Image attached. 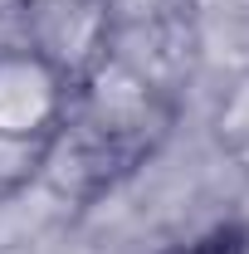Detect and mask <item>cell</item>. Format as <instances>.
I'll use <instances>...</instances> for the list:
<instances>
[{
    "mask_svg": "<svg viewBox=\"0 0 249 254\" xmlns=\"http://www.w3.org/2000/svg\"><path fill=\"white\" fill-rule=\"evenodd\" d=\"M195 20L186 0H152L147 10L103 20L88 59L78 64L68 103L39 161L59 190L98 195L156 152L186 98Z\"/></svg>",
    "mask_w": 249,
    "mask_h": 254,
    "instance_id": "6da1fadb",
    "label": "cell"
},
{
    "mask_svg": "<svg viewBox=\"0 0 249 254\" xmlns=\"http://www.w3.org/2000/svg\"><path fill=\"white\" fill-rule=\"evenodd\" d=\"M68 64H59L39 44H15L0 49V137L10 142H34L44 152V142L54 137L68 103Z\"/></svg>",
    "mask_w": 249,
    "mask_h": 254,
    "instance_id": "7a4b0ae2",
    "label": "cell"
},
{
    "mask_svg": "<svg viewBox=\"0 0 249 254\" xmlns=\"http://www.w3.org/2000/svg\"><path fill=\"white\" fill-rule=\"evenodd\" d=\"M156 254H249V230L245 225H210L205 235L181 240V245H166Z\"/></svg>",
    "mask_w": 249,
    "mask_h": 254,
    "instance_id": "3957f363",
    "label": "cell"
},
{
    "mask_svg": "<svg viewBox=\"0 0 249 254\" xmlns=\"http://www.w3.org/2000/svg\"><path fill=\"white\" fill-rule=\"evenodd\" d=\"M220 137L230 142V152H240L249 161V83H240V93L220 113Z\"/></svg>",
    "mask_w": 249,
    "mask_h": 254,
    "instance_id": "277c9868",
    "label": "cell"
}]
</instances>
